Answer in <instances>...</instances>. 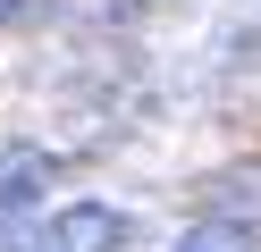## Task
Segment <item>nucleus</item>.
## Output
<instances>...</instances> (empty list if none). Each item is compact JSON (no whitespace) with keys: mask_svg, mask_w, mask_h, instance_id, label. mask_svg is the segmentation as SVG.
<instances>
[{"mask_svg":"<svg viewBox=\"0 0 261 252\" xmlns=\"http://www.w3.org/2000/svg\"><path fill=\"white\" fill-rule=\"evenodd\" d=\"M126 244H135V218L110 202H76L51 218V252H126Z\"/></svg>","mask_w":261,"mask_h":252,"instance_id":"1","label":"nucleus"},{"mask_svg":"<svg viewBox=\"0 0 261 252\" xmlns=\"http://www.w3.org/2000/svg\"><path fill=\"white\" fill-rule=\"evenodd\" d=\"M211 210H219V227L261 218V168H227V177H219V193H211Z\"/></svg>","mask_w":261,"mask_h":252,"instance_id":"2","label":"nucleus"},{"mask_svg":"<svg viewBox=\"0 0 261 252\" xmlns=\"http://www.w3.org/2000/svg\"><path fill=\"white\" fill-rule=\"evenodd\" d=\"M42 177H51V168H42L34 151H17V160L0 168V210H25V202L42 193Z\"/></svg>","mask_w":261,"mask_h":252,"instance_id":"3","label":"nucleus"},{"mask_svg":"<svg viewBox=\"0 0 261 252\" xmlns=\"http://www.w3.org/2000/svg\"><path fill=\"white\" fill-rule=\"evenodd\" d=\"M177 252H253V235H244V227H219V218H211V227L177 235Z\"/></svg>","mask_w":261,"mask_h":252,"instance_id":"4","label":"nucleus"}]
</instances>
